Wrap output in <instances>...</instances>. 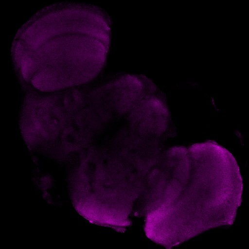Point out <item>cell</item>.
I'll return each mask as SVG.
<instances>
[{"label":"cell","instance_id":"cell-1","mask_svg":"<svg viewBox=\"0 0 249 249\" xmlns=\"http://www.w3.org/2000/svg\"><path fill=\"white\" fill-rule=\"evenodd\" d=\"M110 32L109 18L97 7L61 3L46 7L15 36L16 70L24 84L43 92L83 85L104 67Z\"/></svg>","mask_w":249,"mask_h":249},{"label":"cell","instance_id":"cell-2","mask_svg":"<svg viewBox=\"0 0 249 249\" xmlns=\"http://www.w3.org/2000/svg\"><path fill=\"white\" fill-rule=\"evenodd\" d=\"M167 109L158 97L145 95L131 109V117L141 131L159 135L164 131L167 124Z\"/></svg>","mask_w":249,"mask_h":249}]
</instances>
